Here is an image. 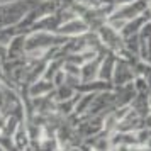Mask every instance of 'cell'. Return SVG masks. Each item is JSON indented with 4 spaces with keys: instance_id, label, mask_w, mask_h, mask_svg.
I'll list each match as a JSON object with an SVG mask.
<instances>
[{
    "instance_id": "6da1fadb",
    "label": "cell",
    "mask_w": 151,
    "mask_h": 151,
    "mask_svg": "<svg viewBox=\"0 0 151 151\" xmlns=\"http://www.w3.org/2000/svg\"><path fill=\"white\" fill-rule=\"evenodd\" d=\"M134 78H136V71H134L132 63L129 60L122 58V56H117L116 68H114V78H112L114 87H122V85L132 83Z\"/></svg>"
},
{
    "instance_id": "7a4b0ae2",
    "label": "cell",
    "mask_w": 151,
    "mask_h": 151,
    "mask_svg": "<svg viewBox=\"0 0 151 151\" xmlns=\"http://www.w3.org/2000/svg\"><path fill=\"white\" fill-rule=\"evenodd\" d=\"M88 31H92V29L87 24V21L78 15V17H73V19L66 21L65 24H61V27L58 29L56 32L66 36V37H78V36H83L85 32H88Z\"/></svg>"
},
{
    "instance_id": "3957f363",
    "label": "cell",
    "mask_w": 151,
    "mask_h": 151,
    "mask_svg": "<svg viewBox=\"0 0 151 151\" xmlns=\"http://www.w3.org/2000/svg\"><path fill=\"white\" fill-rule=\"evenodd\" d=\"M53 90H55V83L48 80V78H37L36 82H32L31 85L27 87V95L31 99H37V97H48L53 93Z\"/></svg>"
},
{
    "instance_id": "277c9868",
    "label": "cell",
    "mask_w": 151,
    "mask_h": 151,
    "mask_svg": "<svg viewBox=\"0 0 151 151\" xmlns=\"http://www.w3.org/2000/svg\"><path fill=\"white\" fill-rule=\"evenodd\" d=\"M116 61H117V55H114V53H107V55L104 56L102 63H100V70H99V80H104V82H110L112 83Z\"/></svg>"
},
{
    "instance_id": "5b68a950",
    "label": "cell",
    "mask_w": 151,
    "mask_h": 151,
    "mask_svg": "<svg viewBox=\"0 0 151 151\" xmlns=\"http://www.w3.org/2000/svg\"><path fill=\"white\" fill-rule=\"evenodd\" d=\"M76 93H80V92L76 90L75 85H73V83H70V82H66V83H63V85H60V87H55L51 97H53V100H55V102H65V100L73 99Z\"/></svg>"
},
{
    "instance_id": "8992f818",
    "label": "cell",
    "mask_w": 151,
    "mask_h": 151,
    "mask_svg": "<svg viewBox=\"0 0 151 151\" xmlns=\"http://www.w3.org/2000/svg\"><path fill=\"white\" fill-rule=\"evenodd\" d=\"M112 151H131V146L129 144H117V146H114Z\"/></svg>"
}]
</instances>
